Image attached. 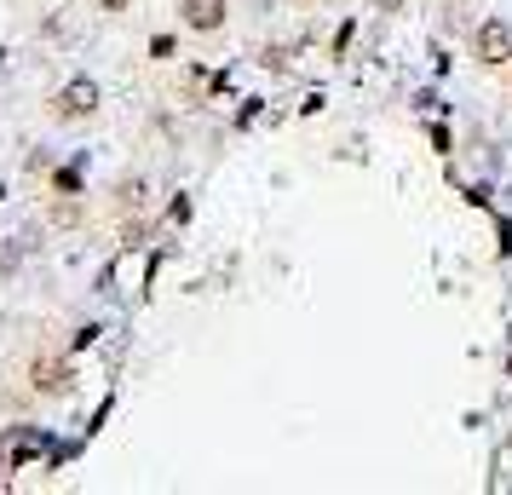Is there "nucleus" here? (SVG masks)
I'll list each match as a JSON object with an SVG mask.
<instances>
[{
	"mask_svg": "<svg viewBox=\"0 0 512 495\" xmlns=\"http://www.w3.org/2000/svg\"><path fill=\"white\" fill-rule=\"evenodd\" d=\"M466 52H472V64H478V70H512V24L501 18V12L478 18Z\"/></svg>",
	"mask_w": 512,
	"mask_h": 495,
	"instance_id": "1",
	"label": "nucleus"
},
{
	"mask_svg": "<svg viewBox=\"0 0 512 495\" xmlns=\"http://www.w3.org/2000/svg\"><path fill=\"white\" fill-rule=\"evenodd\" d=\"M98 104H104L98 81L75 75V81H64V87L47 98V116H52V121H64V127H81V121H93V116H98Z\"/></svg>",
	"mask_w": 512,
	"mask_h": 495,
	"instance_id": "2",
	"label": "nucleus"
},
{
	"mask_svg": "<svg viewBox=\"0 0 512 495\" xmlns=\"http://www.w3.org/2000/svg\"><path fill=\"white\" fill-rule=\"evenodd\" d=\"M173 12H179V29L196 41H213L231 29V0H173Z\"/></svg>",
	"mask_w": 512,
	"mask_h": 495,
	"instance_id": "3",
	"label": "nucleus"
},
{
	"mask_svg": "<svg viewBox=\"0 0 512 495\" xmlns=\"http://www.w3.org/2000/svg\"><path fill=\"white\" fill-rule=\"evenodd\" d=\"M70 386H75V369L64 363V357L41 352L35 363H29V392H41V398H64Z\"/></svg>",
	"mask_w": 512,
	"mask_h": 495,
	"instance_id": "4",
	"label": "nucleus"
},
{
	"mask_svg": "<svg viewBox=\"0 0 512 495\" xmlns=\"http://www.w3.org/2000/svg\"><path fill=\"white\" fill-rule=\"evenodd\" d=\"M93 12H104V18H121V12H133V0H93Z\"/></svg>",
	"mask_w": 512,
	"mask_h": 495,
	"instance_id": "5",
	"label": "nucleus"
},
{
	"mask_svg": "<svg viewBox=\"0 0 512 495\" xmlns=\"http://www.w3.org/2000/svg\"><path fill=\"white\" fill-rule=\"evenodd\" d=\"M311 6H334V0H311Z\"/></svg>",
	"mask_w": 512,
	"mask_h": 495,
	"instance_id": "6",
	"label": "nucleus"
},
{
	"mask_svg": "<svg viewBox=\"0 0 512 495\" xmlns=\"http://www.w3.org/2000/svg\"><path fill=\"white\" fill-rule=\"evenodd\" d=\"M507 75H512V70H507Z\"/></svg>",
	"mask_w": 512,
	"mask_h": 495,
	"instance_id": "7",
	"label": "nucleus"
}]
</instances>
